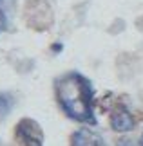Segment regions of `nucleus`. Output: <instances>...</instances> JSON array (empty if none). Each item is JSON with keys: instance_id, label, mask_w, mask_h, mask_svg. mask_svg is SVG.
<instances>
[{"instance_id": "f257e3e1", "label": "nucleus", "mask_w": 143, "mask_h": 146, "mask_svg": "<svg viewBox=\"0 0 143 146\" xmlns=\"http://www.w3.org/2000/svg\"><path fill=\"white\" fill-rule=\"evenodd\" d=\"M54 94L62 110L73 121L96 125L94 117V88L80 72H67L54 81Z\"/></svg>"}, {"instance_id": "f03ea898", "label": "nucleus", "mask_w": 143, "mask_h": 146, "mask_svg": "<svg viewBox=\"0 0 143 146\" xmlns=\"http://www.w3.org/2000/svg\"><path fill=\"white\" fill-rule=\"evenodd\" d=\"M16 139L24 146H44V132L38 123L31 117H24L18 121Z\"/></svg>"}, {"instance_id": "7ed1b4c3", "label": "nucleus", "mask_w": 143, "mask_h": 146, "mask_svg": "<svg viewBox=\"0 0 143 146\" xmlns=\"http://www.w3.org/2000/svg\"><path fill=\"white\" fill-rule=\"evenodd\" d=\"M134 126H136V121L127 108H116L111 114V128L114 132L125 133V132L134 130Z\"/></svg>"}, {"instance_id": "20e7f679", "label": "nucleus", "mask_w": 143, "mask_h": 146, "mask_svg": "<svg viewBox=\"0 0 143 146\" xmlns=\"http://www.w3.org/2000/svg\"><path fill=\"white\" fill-rule=\"evenodd\" d=\"M71 146H105V141L91 128H78L71 135Z\"/></svg>"}, {"instance_id": "39448f33", "label": "nucleus", "mask_w": 143, "mask_h": 146, "mask_svg": "<svg viewBox=\"0 0 143 146\" xmlns=\"http://www.w3.org/2000/svg\"><path fill=\"white\" fill-rule=\"evenodd\" d=\"M13 106H15V98L9 92H0V119L7 117Z\"/></svg>"}, {"instance_id": "423d86ee", "label": "nucleus", "mask_w": 143, "mask_h": 146, "mask_svg": "<svg viewBox=\"0 0 143 146\" xmlns=\"http://www.w3.org/2000/svg\"><path fill=\"white\" fill-rule=\"evenodd\" d=\"M4 4H5V0H0V31H4L7 27V16H5Z\"/></svg>"}, {"instance_id": "0eeeda50", "label": "nucleus", "mask_w": 143, "mask_h": 146, "mask_svg": "<svg viewBox=\"0 0 143 146\" xmlns=\"http://www.w3.org/2000/svg\"><path fill=\"white\" fill-rule=\"evenodd\" d=\"M140 146H143V133H141V137H140Z\"/></svg>"}]
</instances>
